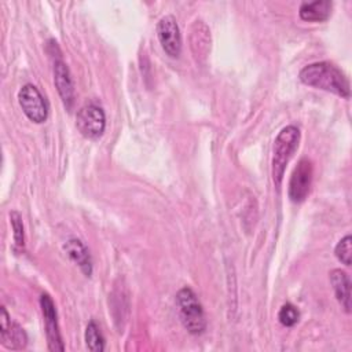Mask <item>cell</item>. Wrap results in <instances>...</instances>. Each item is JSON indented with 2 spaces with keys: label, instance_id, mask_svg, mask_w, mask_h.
I'll return each mask as SVG.
<instances>
[{
  "label": "cell",
  "instance_id": "6da1fadb",
  "mask_svg": "<svg viewBox=\"0 0 352 352\" xmlns=\"http://www.w3.org/2000/svg\"><path fill=\"white\" fill-rule=\"evenodd\" d=\"M301 82L305 85L323 89L349 99L351 88L345 74L330 62H315L301 69L298 74Z\"/></svg>",
  "mask_w": 352,
  "mask_h": 352
},
{
  "label": "cell",
  "instance_id": "7a4b0ae2",
  "mask_svg": "<svg viewBox=\"0 0 352 352\" xmlns=\"http://www.w3.org/2000/svg\"><path fill=\"white\" fill-rule=\"evenodd\" d=\"M300 131L294 125L285 126L276 136L274 142V155H272V179L275 187L279 188L283 180L285 169L294 151L298 147Z\"/></svg>",
  "mask_w": 352,
  "mask_h": 352
},
{
  "label": "cell",
  "instance_id": "3957f363",
  "mask_svg": "<svg viewBox=\"0 0 352 352\" xmlns=\"http://www.w3.org/2000/svg\"><path fill=\"white\" fill-rule=\"evenodd\" d=\"M176 304L183 326L191 334H201L206 329V319L197 294L190 287H183L176 294Z\"/></svg>",
  "mask_w": 352,
  "mask_h": 352
},
{
  "label": "cell",
  "instance_id": "277c9868",
  "mask_svg": "<svg viewBox=\"0 0 352 352\" xmlns=\"http://www.w3.org/2000/svg\"><path fill=\"white\" fill-rule=\"evenodd\" d=\"M76 126L80 133L88 139H99L106 128V117L102 106L96 102H88L76 116Z\"/></svg>",
  "mask_w": 352,
  "mask_h": 352
},
{
  "label": "cell",
  "instance_id": "5b68a950",
  "mask_svg": "<svg viewBox=\"0 0 352 352\" xmlns=\"http://www.w3.org/2000/svg\"><path fill=\"white\" fill-rule=\"evenodd\" d=\"M18 102L22 111L30 121L36 124H41L47 120L48 117L47 102L41 95V92L38 91V88L34 87L33 84H25L19 89Z\"/></svg>",
  "mask_w": 352,
  "mask_h": 352
},
{
  "label": "cell",
  "instance_id": "8992f818",
  "mask_svg": "<svg viewBox=\"0 0 352 352\" xmlns=\"http://www.w3.org/2000/svg\"><path fill=\"white\" fill-rule=\"evenodd\" d=\"M312 175H314V166L311 160L301 158L289 180L287 194L292 202L300 204L308 197L311 184H312Z\"/></svg>",
  "mask_w": 352,
  "mask_h": 352
},
{
  "label": "cell",
  "instance_id": "52a82bcc",
  "mask_svg": "<svg viewBox=\"0 0 352 352\" xmlns=\"http://www.w3.org/2000/svg\"><path fill=\"white\" fill-rule=\"evenodd\" d=\"M157 37L168 56L179 58L182 52V34L175 16L165 15L160 19L157 23Z\"/></svg>",
  "mask_w": 352,
  "mask_h": 352
},
{
  "label": "cell",
  "instance_id": "ba28073f",
  "mask_svg": "<svg viewBox=\"0 0 352 352\" xmlns=\"http://www.w3.org/2000/svg\"><path fill=\"white\" fill-rule=\"evenodd\" d=\"M40 307L45 323V334H47V341H48V349L50 351H63L65 345L60 337L59 331V324H58V314L55 304L52 298L48 294H43L40 297Z\"/></svg>",
  "mask_w": 352,
  "mask_h": 352
},
{
  "label": "cell",
  "instance_id": "9c48e42d",
  "mask_svg": "<svg viewBox=\"0 0 352 352\" xmlns=\"http://www.w3.org/2000/svg\"><path fill=\"white\" fill-rule=\"evenodd\" d=\"M54 82L65 107L72 110L74 106V85L70 70L62 59L54 62Z\"/></svg>",
  "mask_w": 352,
  "mask_h": 352
},
{
  "label": "cell",
  "instance_id": "30bf717a",
  "mask_svg": "<svg viewBox=\"0 0 352 352\" xmlns=\"http://www.w3.org/2000/svg\"><path fill=\"white\" fill-rule=\"evenodd\" d=\"M330 282L334 294L346 314L351 312V279L348 274L342 270H333L330 274Z\"/></svg>",
  "mask_w": 352,
  "mask_h": 352
},
{
  "label": "cell",
  "instance_id": "8fae6325",
  "mask_svg": "<svg viewBox=\"0 0 352 352\" xmlns=\"http://www.w3.org/2000/svg\"><path fill=\"white\" fill-rule=\"evenodd\" d=\"M63 249L66 250L70 260L74 261L78 265V268L84 272V275L91 276L92 260H91V254H89V250L87 249V246L80 239L72 238L65 243Z\"/></svg>",
  "mask_w": 352,
  "mask_h": 352
},
{
  "label": "cell",
  "instance_id": "7c38bea8",
  "mask_svg": "<svg viewBox=\"0 0 352 352\" xmlns=\"http://www.w3.org/2000/svg\"><path fill=\"white\" fill-rule=\"evenodd\" d=\"M190 45H191L192 54L197 58L206 56L210 48V32L202 21H195L192 23L191 33H190Z\"/></svg>",
  "mask_w": 352,
  "mask_h": 352
},
{
  "label": "cell",
  "instance_id": "4fadbf2b",
  "mask_svg": "<svg viewBox=\"0 0 352 352\" xmlns=\"http://www.w3.org/2000/svg\"><path fill=\"white\" fill-rule=\"evenodd\" d=\"M331 1L329 0H316L311 3H302L298 10V15L302 21L307 22H323L331 14Z\"/></svg>",
  "mask_w": 352,
  "mask_h": 352
},
{
  "label": "cell",
  "instance_id": "5bb4252c",
  "mask_svg": "<svg viewBox=\"0 0 352 352\" xmlns=\"http://www.w3.org/2000/svg\"><path fill=\"white\" fill-rule=\"evenodd\" d=\"M0 338L1 344L8 349H23L28 344L25 330L16 323H10L4 331H0Z\"/></svg>",
  "mask_w": 352,
  "mask_h": 352
},
{
  "label": "cell",
  "instance_id": "9a60e30c",
  "mask_svg": "<svg viewBox=\"0 0 352 352\" xmlns=\"http://www.w3.org/2000/svg\"><path fill=\"white\" fill-rule=\"evenodd\" d=\"M85 344L92 352H102L104 349V338L95 320H91L85 329Z\"/></svg>",
  "mask_w": 352,
  "mask_h": 352
},
{
  "label": "cell",
  "instance_id": "2e32d148",
  "mask_svg": "<svg viewBox=\"0 0 352 352\" xmlns=\"http://www.w3.org/2000/svg\"><path fill=\"white\" fill-rule=\"evenodd\" d=\"M334 254H336V257L342 264L351 265V260H352V236L349 234L345 235L342 239H340V242L336 245Z\"/></svg>",
  "mask_w": 352,
  "mask_h": 352
},
{
  "label": "cell",
  "instance_id": "e0dca14e",
  "mask_svg": "<svg viewBox=\"0 0 352 352\" xmlns=\"http://www.w3.org/2000/svg\"><path fill=\"white\" fill-rule=\"evenodd\" d=\"M298 318H300L298 309L293 304H289V302L282 305L278 312V319H279L280 324H283L286 327L294 326L298 322Z\"/></svg>",
  "mask_w": 352,
  "mask_h": 352
},
{
  "label": "cell",
  "instance_id": "ac0fdd59",
  "mask_svg": "<svg viewBox=\"0 0 352 352\" xmlns=\"http://www.w3.org/2000/svg\"><path fill=\"white\" fill-rule=\"evenodd\" d=\"M10 221L14 230V243L16 249H23V242H25V236H23V223H22V217L18 212L12 210L10 213Z\"/></svg>",
  "mask_w": 352,
  "mask_h": 352
}]
</instances>
